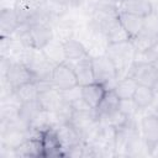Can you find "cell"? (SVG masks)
<instances>
[{
  "instance_id": "cell-20",
  "label": "cell",
  "mask_w": 158,
  "mask_h": 158,
  "mask_svg": "<svg viewBox=\"0 0 158 158\" xmlns=\"http://www.w3.org/2000/svg\"><path fill=\"white\" fill-rule=\"evenodd\" d=\"M156 96V91L153 88L147 86V85H138L132 99L139 107V110H146L151 106Z\"/></svg>"
},
{
  "instance_id": "cell-29",
  "label": "cell",
  "mask_w": 158,
  "mask_h": 158,
  "mask_svg": "<svg viewBox=\"0 0 158 158\" xmlns=\"http://www.w3.org/2000/svg\"><path fill=\"white\" fill-rule=\"evenodd\" d=\"M153 89H154L156 93H158V73H157V79H156V83L153 85Z\"/></svg>"
},
{
  "instance_id": "cell-7",
  "label": "cell",
  "mask_w": 158,
  "mask_h": 158,
  "mask_svg": "<svg viewBox=\"0 0 158 158\" xmlns=\"http://www.w3.org/2000/svg\"><path fill=\"white\" fill-rule=\"evenodd\" d=\"M120 98L115 93L114 89H107L102 100L100 101L99 106L95 109L96 116L99 121L107 122L110 118H112L118 112V105H120Z\"/></svg>"
},
{
  "instance_id": "cell-31",
  "label": "cell",
  "mask_w": 158,
  "mask_h": 158,
  "mask_svg": "<svg viewBox=\"0 0 158 158\" xmlns=\"http://www.w3.org/2000/svg\"><path fill=\"white\" fill-rule=\"evenodd\" d=\"M121 1H123V0H121Z\"/></svg>"
},
{
  "instance_id": "cell-9",
  "label": "cell",
  "mask_w": 158,
  "mask_h": 158,
  "mask_svg": "<svg viewBox=\"0 0 158 158\" xmlns=\"http://www.w3.org/2000/svg\"><path fill=\"white\" fill-rule=\"evenodd\" d=\"M139 133L143 141L148 147V152L151 147L158 143V115L151 114L143 116L139 123Z\"/></svg>"
},
{
  "instance_id": "cell-4",
  "label": "cell",
  "mask_w": 158,
  "mask_h": 158,
  "mask_svg": "<svg viewBox=\"0 0 158 158\" xmlns=\"http://www.w3.org/2000/svg\"><path fill=\"white\" fill-rule=\"evenodd\" d=\"M51 80H52L54 88H57L60 91L79 86L75 72H74L73 67L70 64H68L67 62L54 65V68L52 70Z\"/></svg>"
},
{
  "instance_id": "cell-28",
  "label": "cell",
  "mask_w": 158,
  "mask_h": 158,
  "mask_svg": "<svg viewBox=\"0 0 158 158\" xmlns=\"http://www.w3.org/2000/svg\"><path fill=\"white\" fill-rule=\"evenodd\" d=\"M149 2H151V6H152V10L158 12V0H149Z\"/></svg>"
},
{
  "instance_id": "cell-22",
  "label": "cell",
  "mask_w": 158,
  "mask_h": 158,
  "mask_svg": "<svg viewBox=\"0 0 158 158\" xmlns=\"http://www.w3.org/2000/svg\"><path fill=\"white\" fill-rule=\"evenodd\" d=\"M15 95L17 96V99L20 100V102H27V101H32V100H36L38 98V88H37V84L36 81H31V83H27L22 86H20L19 89H16L15 91Z\"/></svg>"
},
{
  "instance_id": "cell-18",
  "label": "cell",
  "mask_w": 158,
  "mask_h": 158,
  "mask_svg": "<svg viewBox=\"0 0 158 158\" xmlns=\"http://www.w3.org/2000/svg\"><path fill=\"white\" fill-rule=\"evenodd\" d=\"M63 46H64L67 62H75V60H79L89 54L85 46L75 38H69V40L64 41Z\"/></svg>"
},
{
  "instance_id": "cell-6",
  "label": "cell",
  "mask_w": 158,
  "mask_h": 158,
  "mask_svg": "<svg viewBox=\"0 0 158 158\" xmlns=\"http://www.w3.org/2000/svg\"><path fill=\"white\" fill-rule=\"evenodd\" d=\"M31 47L36 49H43L53 38L54 32L48 23L44 22H35L30 25L28 28Z\"/></svg>"
},
{
  "instance_id": "cell-10",
  "label": "cell",
  "mask_w": 158,
  "mask_h": 158,
  "mask_svg": "<svg viewBox=\"0 0 158 158\" xmlns=\"http://www.w3.org/2000/svg\"><path fill=\"white\" fill-rule=\"evenodd\" d=\"M56 131H57L58 138H59V141H60V144H62L63 154H64V156H65V152H67L68 149H70L72 147L79 144L80 142H83L81 135L78 132V130H77L70 122L58 125V126L56 127Z\"/></svg>"
},
{
  "instance_id": "cell-16",
  "label": "cell",
  "mask_w": 158,
  "mask_h": 158,
  "mask_svg": "<svg viewBox=\"0 0 158 158\" xmlns=\"http://www.w3.org/2000/svg\"><path fill=\"white\" fill-rule=\"evenodd\" d=\"M42 107L38 102V100H32V101H27V102H22L20 105L19 109V120L30 128L31 123L36 120V117L41 114Z\"/></svg>"
},
{
  "instance_id": "cell-11",
  "label": "cell",
  "mask_w": 158,
  "mask_h": 158,
  "mask_svg": "<svg viewBox=\"0 0 158 158\" xmlns=\"http://www.w3.org/2000/svg\"><path fill=\"white\" fill-rule=\"evenodd\" d=\"M37 100H38L42 110H44L47 112H56L60 107V105L65 101L62 95V91L58 90L57 88H52L49 90L41 91L38 94Z\"/></svg>"
},
{
  "instance_id": "cell-26",
  "label": "cell",
  "mask_w": 158,
  "mask_h": 158,
  "mask_svg": "<svg viewBox=\"0 0 158 158\" xmlns=\"http://www.w3.org/2000/svg\"><path fill=\"white\" fill-rule=\"evenodd\" d=\"M69 104L72 105L74 112H93V111H94V109H93L81 96L78 98V99H75V100H73V101L69 102Z\"/></svg>"
},
{
  "instance_id": "cell-19",
  "label": "cell",
  "mask_w": 158,
  "mask_h": 158,
  "mask_svg": "<svg viewBox=\"0 0 158 158\" xmlns=\"http://www.w3.org/2000/svg\"><path fill=\"white\" fill-rule=\"evenodd\" d=\"M120 11H126V12H131V14L146 17L153 10L149 0H123L121 2Z\"/></svg>"
},
{
  "instance_id": "cell-21",
  "label": "cell",
  "mask_w": 158,
  "mask_h": 158,
  "mask_svg": "<svg viewBox=\"0 0 158 158\" xmlns=\"http://www.w3.org/2000/svg\"><path fill=\"white\" fill-rule=\"evenodd\" d=\"M137 86H138V84L135 79H132L131 77H122V78L117 79V81L112 89L115 90V93L117 94V96L120 99H132Z\"/></svg>"
},
{
  "instance_id": "cell-27",
  "label": "cell",
  "mask_w": 158,
  "mask_h": 158,
  "mask_svg": "<svg viewBox=\"0 0 158 158\" xmlns=\"http://www.w3.org/2000/svg\"><path fill=\"white\" fill-rule=\"evenodd\" d=\"M148 156H151V157H158V143H156L153 147H151V149L148 152Z\"/></svg>"
},
{
  "instance_id": "cell-3",
  "label": "cell",
  "mask_w": 158,
  "mask_h": 158,
  "mask_svg": "<svg viewBox=\"0 0 158 158\" xmlns=\"http://www.w3.org/2000/svg\"><path fill=\"white\" fill-rule=\"evenodd\" d=\"M2 79L6 80L9 86L15 91L20 86L35 81L36 77L32 70L20 60H10L6 70L2 74Z\"/></svg>"
},
{
  "instance_id": "cell-15",
  "label": "cell",
  "mask_w": 158,
  "mask_h": 158,
  "mask_svg": "<svg viewBox=\"0 0 158 158\" xmlns=\"http://www.w3.org/2000/svg\"><path fill=\"white\" fill-rule=\"evenodd\" d=\"M81 88V98L95 110L100 101L102 100L105 93H106V86L100 84V83H90V84H86V85H83L80 86Z\"/></svg>"
},
{
  "instance_id": "cell-23",
  "label": "cell",
  "mask_w": 158,
  "mask_h": 158,
  "mask_svg": "<svg viewBox=\"0 0 158 158\" xmlns=\"http://www.w3.org/2000/svg\"><path fill=\"white\" fill-rule=\"evenodd\" d=\"M121 0H96L94 5V10L107 12V14H117L120 11Z\"/></svg>"
},
{
  "instance_id": "cell-14",
  "label": "cell",
  "mask_w": 158,
  "mask_h": 158,
  "mask_svg": "<svg viewBox=\"0 0 158 158\" xmlns=\"http://www.w3.org/2000/svg\"><path fill=\"white\" fill-rule=\"evenodd\" d=\"M20 21L15 9H2L0 11V32L1 37H10L20 27Z\"/></svg>"
},
{
  "instance_id": "cell-8",
  "label": "cell",
  "mask_w": 158,
  "mask_h": 158,
  "mask_svg": "<svg viewBox=\"0 0 158 158\" xmlns=\"http://www.w3.org/2000/svg\"><path fill=\"white\" fill-rule=\"evenodd\" d=\"M42 149H43V157H56V156H64L63 148L60 144V141L58 138L56 127H48L44 131L38 133Z\"/></svg>"
},
{
  "instance_id": "cell-24",
  "label": "cell",
  "mask_w": 158,
  "mask_h": 158,
  "mask_svg": "<svg viewBox=\"0 0 158 158\" xmlns=\"http://www.w3.org/2000/svg\"><path fill=\"white\" fill-rule=\"evenodd\" d=\"M139 107L133 101V99H121L118 105V111L127 118H133L135 115L138 112Z\"/></svg>"
},
{
  "instance_id": "cell-13",
  "label": "cell",
  "mask_w": 158,
  "mask_h": 158,
  "mask_svg": "<svg viewBox=\"0 0 158 158\" xmlns=\"http://www.w3.org/2000/svg\"><path fill=\"white\" fill-rule=\"evenodd\" d=\"M117 19H118L121 26L123 27V30L130 36V40L135 38L143 28L144 17H142V16H138V15H135L131 12H126V11H118Z\"/></svg>"
},
{
  "instance_id": "cell-12",
  "label": "cell",
  "mask_w": 158,
  "mask_h": 158,
  "mask_svg": "<svg viewBox=\"0 0 158 158\" xmlns=\"http://www.w3.org/2000/svg\"><path fill=\"white\" fill-rule=\"evenodd\" d=\"M69 64L73 67L75 75L78 78V83L80 86L94 83V73H93V67H91V56L88 54L86 57L75 60V62H69Z\"/></svg>"
},
{
  "instance_id": "cell-5",
  "label": "cell",
  "mask_w": 158,
  "mask_h": 158,
  "mask_svg": "<svg viewBox=\"0 0 158 158\" xmlns=\"http://www.w3.org/2000/svg\"><path fill=\"white\" fill-rule=\"evenodd\" d=\"M157 73L158 69L152 63L133 60L125 77H131L137 81L138 85H147L153 88L157 79Z\"/></svg>"
},
{
  "instance_id": "cell-2",
  "label": "cell",
  "mask_w": 158,
  "mask_h": 158,
  "mask_svg": "<svg viewBox=\"0 0 158 158\" xmlns=\"http://www.w3.org/2000/svg\"><path fill=\"white\" fill-rule=\"evenodd\" d=\"M91 67L96 83L105 85L106 89H112L115 86L118 79V73L112 60L105 53L91 57Z\"/></svg>"
},
{
  "instance_id": "cell-25",
  "label": "cell",
  "mask_w": 158,
  "mask_h": 158,
  "mask_svg": "<svg viewBox=\"0 0 158 158\" xmlns=\"http://www.w3.org/2000/svg\"><path fill=\"white\" fill-rule=\"evenodd\" d=\"M143 31L158 38V12L152 11L143 20Z\"/></svg>"
},
{
  "instance_id": "cell-30",
  "label": "cell",
  "mask_w": 158,
  "mask_h": 158,
  "mask_svg": "<svg viewBox=\"0 0 158 158\" xmlns=\"http://www.w3.org/2000/svg\"><path fill=\"white\" fill-rule=\"evenodd\" d=\"M19 1H22V0H19Z\"/></svg>"
},
{
  "instance_id": "cell-17",
  "label": "cell",
  "mask_w": 158,
  "mask_h": 158,
  "mask_svg": "<svg viewBox=\"0 0 158 158\" xmlns=\"http://www.w3.org/2000/svg\"><path fill=\"white\" fill-rule=\"evenodd\" d=\"M43 54L46 56V58L48 59V62L53 65L60 64L67 62L65 58V52H64V46L63 42L59 40H52L43 49H42Z\"/></svg>"
},
{
  "instance_id": "cell-1",
  "label": "cell",
  "mask_w": 158,
  "mask_h": 158,
  "mask_svg": "<svg viewBox=\"0 0 158 158\" xmlns=\"http://www.w3.org/2000/svg\"><path fill=\"white\" fill-rule=\"evenodd\" d=\"M105 54L115 64L117 73H118V79H120L122 73H125V75H126L130 65L135 60L136 49L130 40V41H125V42H120V43L107 44Z\"/></svg>"
}]
</instances>
